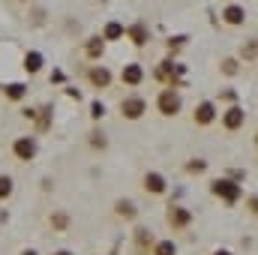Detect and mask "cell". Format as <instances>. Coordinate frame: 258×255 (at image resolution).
Here are the masks:
<instances>
[{
	"label": "cell",
	"mask_w": 258,
	"mask_h": 255,
	"mask_svg": "<svg viewBox=\"0 0 258 255\" xmlns=\"http://www.w3.org/2000/svg\"><path fill=\"white\" fill-rule=\"evenodd\" d=\"M213 255H231V252L228 249H219V252H213Z\"/></svg>",
	"instance_id": "obj_27"
},
{
	"label": "cell",
	"mask_w": 258,
	"mask_h": 255,
	"mask_svg": "<svg viewBox=\"0 0 258 255\" xmlns=\"http://www.w3.org/2000/svg\"><path fill=\"white\" fill-rule=\"evenodd\" d=\"M141 78H144V72H141V66H138V63L123 66V84L135 87V84H141Z\"/></svg>",
	"instance_id": "obj_12"
},
{
	"label": "cell",
	"mask_w": 258,
	"mask_h": 255,
	"mask_svg": "<svg viewBox=\"0 0 258 255\" xmlns=\"http://www.w3.org/2000/svg\"><path fill=\"white\" fill-rule=\"evenodd\" d=\"M123 30H126L123 24H117V21H111V24L105 27V36H102V39H120V36H123Z\"/></svg>",
	"instance_id": "obj_17"
},
{
	"label": "cell",
	"mask_w": 258,
	"mask_h": 255,
	"mask_svg": "<svg viewBox=\"0 0 258 255\" xmlns=\"http://www.w3.org/2000/svg\"><path fill=\"white\" fill-rule=\"evenodd\" d=\"M102 48H105L102 36H90L87 39V57H102Z\"/></svg>",
	"instance_id": "obj_13"
},
{
	"label": "cell",
	"mask_w": 258,
	"mask_h": 255,
	"mask_svg": "<svg viewBox=\"0 0 258 255\" xmlns=\"http://www.w3.org/2000/svg\"><path fill=\"white\" fill-rule=\"evenodd\" d=\"M153 255H177V246H174L171 240H159V243L153 246Z\"/></svg>",
	"instance_id": "obj_16"
},
{
	"label": "cell",
	"mask_w": 258,
	"mask_h": 255,
	"mask_svg": "<svg viewBox=\"0 0 258 255\" xmlns=\"http://www.w3.org/2000/svg\"><path fill=\"white\" fill-rule=\"evenodd\" d=\"M24 69H27V72H39V69H42V54H39V51H30V54L24 57Z\"/></svg>",
	"instance_id": "obj_14"
},
{
	"label": "cell",
	"mask_w": 258,
	"mask_h": 255,
	"mask_svg": "<svg viewBox=\"0 0 258 255\" xmlns=\"http://www.w3.org/2000/svg\"><path fill=\"white\" fill-rule=\"evenodd\" d=\"M150 240H153V237H150V234H147V231H144V228H141V231H138V243H141V246H147V243H150Z\"/></svg>",
	"instance_id": "obj_25"
},
{
	"label": "cell",
	"mask_w": 258,
	"mask_h": 255,
	"mask_svg": "<svg viewBox=\"0 0 258 255\" xmlns=\"http://www.w3.org/2000/svg\"><path fill=\"white\" fill-rule=\"evenodd\" d=\"M57 255H72V252H66V249H63V252H57Z\"/></svg>",
	"instance_id": "obj_28"
},
{
	"label": "cell",
	"mask_w": 258,
	"mask_h": 255,
	"mask_svg": "<svg viewBox=\"0 0 258 255\" xmlns=\"http://www.w3.org/2000/svg\"><path fill=\"white\" fill-rule=\"evenodd\" d=\"M144 189L153 192V195H162V192H165V177L156 174V171H147V174H144Z\"/></svg>",
	"instance_id": "obj_8"
},
{
	"label": "cell",
	"mask_w": 258,
	"mask_h": 255,
	"mask_svg": "<svg viewBox=\"0 0 258 255\" xmlns=\"http://www.w3.org/2000/svg\"><path fill=\"white\" fill-rule=\"evenodd\" d=\"M213 117H216V108H213V102H201V105L195 108V123H198V126H207V123H213Z\"/></svg>",
	"instance_id": "obj_7"
},
{
	"label": "cell",
	"mask_w": 258,
	"mask_h": 255,
	"mask_svg": "<svg viewBox=\"0 0 258 255\" xmlns=\"http://www.w3.org/2000/svg\"><path fill=\"white\" fill-rule=\"evenodd\" d=\"M135 204L132 201H117V216H126V219H135Z\"/></svg>",
	"instance_id": "obj_18"
},
{
	"label": "cell",
	"mask_w": 258,
	"mask_h": 255,
	"mask_svg": "<svg viewBox=\"0 0 258 255\" xmlns=\"http://www.w3.org/2000/svg\"><path fill=\"white\" fill-rule=\"evenodd\" d=\"M243 57H246V60H255V42L243 45Z\"/></svg>",
	"instance_id": "obj_22"
},
{
	"label": "cell",
	"mask_w": 258,
	"mask_h": 255,
	"mask_svg": "<svg viewBox=\"0 0 258 255\" xmlns=\"http://www.w3.org/2000/svg\"><path fill=\"white\" fill-rule=\"evenodd\" d=\"M192 222V216H189V210H183V207H171L168 210V225L174 228V231H180V228H186Z\"/></svg>",
	"instance_id": "obj_6"
},
{
	"label": "cell",
	"mask_w": 258,
	"mask_h": 255,
	"mask_svg": "<svg viewBox=\"0 0 258 255\" xmlns=\"http://www.w3.org/2000/svg\"><path fill=\"white\" fill-rule=\"evenodd\" d=\"M156 108H159L165 117H174V114L180 111V96H177L174 90H162L159 99H156Z\"/></svg>",
	"instance_id": "obj_1"
},
{
	"label": "cell",
	"mask_w": 258,
	"mask_h": 255,
	"mask_svg": "<svg viewBox=\"0 0 258 255\" xmlns=\"http://www.w3.org/2000/svg\"><path fill=\"white\" fill-rule=\"evenodd\" d=\"M222 21L225 24H243L246 21V9L243 6H225L222 9Z\"/></svg>",
	"instance_id": "obj_9"
},
{
	"label": "cell",
	"mask_w": 258,
	"mask_h": 255,
	"mask_svg": "<svg viewBox=\"0 0 258 255\" xmlns=\"http://www.w3.org/2000/svg\"><path fill=\"white\" fill-rule=\"evenodd\" d=\"M222 69H225L228 75H234V72H237V60H225V63H222Z\"/></svg>",
	"instance_id": "obj_24"
},
{
	"label": "cell",
	"mask_w": 258,
	"mask_h": 255,
	"mask_svg": "<svg viewBox=\"0 0 258 255\" xmlns=\"http://www.w3.org/2000/svg\"><path fill=\"white\" fill-rule=\"evenodd\" d=\"M12 153H15L21 162L33 159V156H36V144H33V138H18V141L12 144Z\"/></svg>",
	"instance_id": "obj_5"
},
{
	"label": "cell",
	"mask_w": 258,
	"mask_h": 255,
	"mask_svg": "<svg viewBox=\"0 0 258 255\" xmlns=\"http://www.w3.org/2000/svg\"><path fill=\"white\" fill-rule=\"evenodd\" d=\"M213 192H216L222 201H228V204H234V201L240 198V186L231 183V180H216V183H213Z\"/></svg>",
	"instance_id": "obj_3"
},
{
	"label": "cell",
	"mask_w": 258,
	"mask_h": 255,
	"mask_svg": "<svg viewBox=\"0 0 258 255\" xmlns=\"http://www.w3.org/2000/svg\"><path fill=\"white\" fill-rule=\"evenodd\" d=\"M51 225H54V228H66V216H63V213L51 216Z\"/></svg>",
	"instance_id": "obj_23"
},
{
	"label": "cell",
	"mask_w": 258,
	"mask_h": 255,
	"mask_svg": "<svg viewBox=\"0 0 258 255\" xmlns=\"http://www.w3.org/2000/svg\"><path fill=\"white\" fill-rule=\"evenodd\" d=\"M90 84H93V87H108V84H111V72H108L105 66H93V69H90Z\"/></svg>",
	"instance_id": "obj_10"
},
{
	"label": "cell",
	"mask_w": 258,
	"mask_h": 255,
	"mask_svg": "<svg viewBox=\"0 0 258 255\" xmlns=\"http://www.w3.org/2000/svg\"><path fill=\"white\" fill-rule=\"evenodd\" d=\"M102 114H105V105H102V102H93V105H90V117H93V120H99Z\"/></svg>",
	"instance_id": "obj_20"
},
{
	"label": "cell",
	"mask_w": 258,
	"mask_h": 255,
	"mask_svg": "<svg viewBox=\"0 0 258 255\" xmlns=\"http://www.w3.org/2000/svg\"><path fill=\"white\" fill-rule=\"evenodd\" d=\"M90 135H93V138H90V144H93V147H105V144H108L102 132H90Z\"/></svg>",
	"instance_id": "obj_21"
},
{
	"label": "cell",
	"mask_w": 258,
	"mask_h": 255,
	"mask_svg": "<svg viewBox=\"0 0 258 255\" xmlns=\"http://www.w3.org/2000/svg\"><path fill=\"white\" fill-rule=\"evenodd\" d=\"M24 255H36V252H24Z\"/></svg>",
	"instance_id": "obj_29"
},
{
	"label": "cell",
	"mask_w": 258,
	"mask_h": 255,
	"mask_svg": "<svg viewBox=\"0 0 258 255\" xmlns=\"http://www.w3.org/2000/svg\"><path fill=\"white\" fill-rule=\"evenodd\" d=\"M189 171H204V162L198 159V162H189Z\"/></svg>",
	"instance_id": "obj_26"
},
{
	"label": "cell",
	"mask_w": 258,
	"mask_h": 255,
	"mask_svg": "<svg viewBox=\"0 0 258 255\" xmlns=\"http://www.w3.org/2000/svg\"><path fill=\"white\" fill-rule=\"evenodd\" d=\"M144 108H147V102H144L141 96H126V99L120 102V114H123L126 120H138V117L144 114Z\"/></svg>",
	"instance_id": "obj_2"
},
{
	"label": "cell",
	"mask_w": 258,
	"mask_h": 255,
	"mask_svg": "<svg viewBox=\"0 0 258 255\" xmlns=\"http://www.w3.org/2000/svg\"><path fill=\"white\" fill-rule=\"evenodd\" d=\"M9 195H12V177L0 174V201H6Z\"/></svg>",
	"instance_id": "obj_19"
},
{
	"label": "cell",
	"mask_w": 258,
	"mask_h": 255,
	"mask_svg": "<svg viewBox=\"0 0 258 255\" xmlns=\"http://www.w3.org/2000/svg\"><path fill=\"white\" fill-rule=\"evenodd\" d=\"M3 93H6V99H15L18 102V99H24L27 90H24V84H9V87H3Z\"/></svg>",
	"instance_id": "obj_15"
},
{
	"label": "cell",
	"mask_w": 258,
	"mask_h": 255,
	"mask_svg": "<svg viewBox=\"0 0 258 255\" xmlns=\"http://www.w3.org/2000/svg\"><path fill=\"white\" fill-rule=\"evenodd\" d=\"M243 123H246V111H243L240 105H234V108H228V111L222 114V126L231 129V132H234V129H240Z\"/></svg>",
	"instance_id": "obj_4"
},
{
	"label": "cell",
	"mask_w": 258,
	"mask_h": 255,
	"mask_svg": "<svg viewBox=\"0 0 258 255\" xmlns=\"http://www.w3.org/2000/svg\"><path fill=\"white\" fill-rule=\"evenodd\" d=\"M123 33H126L135 45H144V42L150 39V30H147L144 24H132V27H129V30H123Z\"/></svg>",
	"instance_id": "obj_11"
}]
</instances>
